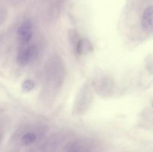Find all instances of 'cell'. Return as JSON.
Masks as SVG:
<instances>
[{"label": "cell", "mask_w": 153, "mask_h": 152, "mask_svg": "<svg viewBox=\"0 0 153 152\" xmlns=\"http://www.w3.org/2000/svg\"><path fill=\"white\" fill-rule=\"evenodd\" d=\"M101 145L99 142L90 139H81L73 141L65 147V152H101Z\"/></svg>", "instance_id": "obj_1"}, {"label": "cell", "mask_w": 153, "mask_h": 152, "mask_svg": "<svg viewBox=\"0 0 153 152\" xmlns=\"http://www.w3.org/2000/svg\"><path fill=\"white\" fill-rule=\"evenodd\" d=\"M19 41L22 44H27L31 40L33 35L32 23L30 20L24 21L18 31Z\"/></svg>", "instance_id": "obj_2"}, {"label": "cell", "mask_w": 153, "mask_h": 152, "mask_svg": "<svg viewBox=\"0 0 153 152\" xmlns=\"http://www.w3.org/2000/svg\"><path fill=\"white\" fill-rule=\"evenodd\" d=\"M141 25L145 33L150 34L153 32V6L149 5L145 10L142 16Z\"/></svg>", "instance_id": "obj_3"}, {"label": "cell", "mask_w": 153, "mask_h": 152, "mask_svg": "<svg viewBox=\"0 0 153 152\" xmlns=\"http://www.w3.org/2000/svg\"><path fill=\"white\" fill-rule=\"evenodd\" d=\"M34 51V47L28 46L22 49L17 55V62L19 65L24 66L27 65L30 61Z\"/></svg>", "instance_id": "obj_4"}, {"label": "cell", "mask_w": 153, "mask_h": 152, "mask_svg": "<svg viewBox=\"0 0 153 152\" xmlns=\"http://www.w3.org/2000/svg\"><path fill=\"white\" fill-rule=\"evenodd\" d=\"M76 50L79 54H86L93 50L92 45L86 38L80 39L76 45Z\"/></svg>", "instance_id": "obj_5"}, {"label": "cell", "mask_w": 153, "mask_h": 152, "mask_svg": "<svg viewBox=\"0 0 153 152\" xmlns=\"http://www.w3.org/2000/svg\"><path fill=\"white\" fill-rule=\"evenodd\" d=\"M36 135L32 132H29L25 134L22 138V143L24 145H31L33 144L36 140Z\"/></svg>", "instance_id": "obj_6"}, {"label": "cell", "mask_w": 153, "mask_h": 152, "mask_svg": "<svg viewBox=\"0 0 153 152\" xmlns=\"http://www.w3.org/2000/svg\"><path fill=\"white\" fill-rule=\"evenodd\" d=\"M35 84L34 81L30 79H27L22 83V89L25 93H28L34 89Z\"/></svg>", "instance_id": "obj_7"}]
</instances>
